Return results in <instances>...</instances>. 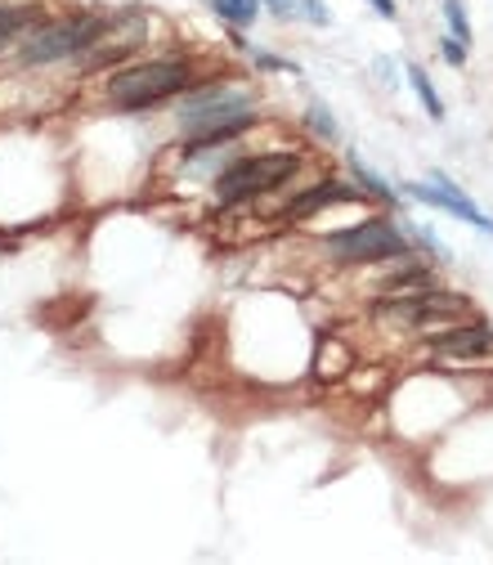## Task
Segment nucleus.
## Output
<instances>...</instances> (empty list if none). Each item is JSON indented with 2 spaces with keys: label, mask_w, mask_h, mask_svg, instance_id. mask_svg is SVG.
<instances>
[{
  "label": "nucleus",
  "mask_w": 493,
  "mask_h": 565,
  "mask_svg": "<svg viewBox=\"0 0 493 565\" xmlns=\"http://www.w3.org/2000/svg\"><path fill=\"white\" fill-rule=\"evenodd\" d=\"M306 158L301 153H288V149H274V153H243L234 162L221 167L216 175V193L225 206L234 202H256L274 189H288L297 175H301Z\"/></svg>",
  "instance_id": "obj_1"
},
{
  "label": "nucleus",
  "mask_w": 493,
  "mask_h": 565,
  "mask_svg": "<svg viewBox=\"0 0 493 565\" xmlns=\"http://www.w3.org/2000/svg\"><path fill=\"white\" fill-rule=\"evenodd\" d=\"M197 77H193V63L189 58H153V63H135V67H121V73L108 82V99L126 113H144L153 104H167L175 99L180 90H189Z\"/></svg>",
  "instance_id": "obj_2"
},
{
  "label": "nucleus",
  "mask_w": 493,
  "mask_h": 565,
  "mask_svg": "<svg viewBox=\"0 0 493 565\" xmlns=\"http://www.w3.org/2000/svg\"><path fill=\"white\" fill-rule=\"evenodd\" d=\"M328 260L336 265H386L395 256H408V238L395 230V221H360L350 230H336L323 238Z\"/></svg>",
  "instance_id": "obj_3"
},
{
  "label": "nucleus",
  "mask_w": 493,
  "mask_h": 565,
  "mask_svg": "<svg viewBox=\"0 0 493 565\" xmlns=\"http://www.w3.org/2000/svg\"><path fill=\"white\" fill-rule=\"evenodd\" d=\"M108 23L95 19V14H77V19H58V23H45L36 28L32 36H23V50L19 58L23 63H54V58H73V54H86L104 41Z\"/></svg>",
  "instance_id": "obj_4"
},
{
  "label": "nucleus",
  "mask_w": 493,
  "mask_h": 565,
  "mask_svg": "<svg viewBox=\"0 0 493 565\" xmlns=\"http://www.w3.org/2000/svg\"><path fill=\"white\" fill-rule=\"evenodd\" d=\"M404 193L408 198H417V202H431V206H440V211H449L453 221H467L471 230H480V234H493V216H484V211L449 180V175H440V171H431V180L427 184H404Z\"/></svg>",
  "instance_id": "obj_5"
},
{
  "label": "nucleus",
  "mask_w": 493,
  "mask_h": 565,
  "mask_svg": "<svg viewBox=\"0 0 493 565\" xmlns=\"http://www.w3.org/2000/svg\"><path fill=\"white\" fill-rule=\"evenodd\" d=\"M336 202H360V189H355V184H345V180H319V184H306V189L283 206V221H288V225L314 221V216H323V211L336 206Z\"/></svg>",
  "instance_id": "obj_6"
},
{
  "label": "nucleus",
  "mask_w": 493,
  "mask_h": 565,
  "mask_svg": "<svg viewBox=\"0 0 493 565\" xmlns=\"http://www.w3.org/2000/svg\"><path fill=\"white\" fill-rule=\"evenodd\" d=\"M350 369H355V355H350V345L336 341V337H323V341H319V355H314V377H319V382H341Z\"/></svg>",
  "instance_id": "obj_7"
},
{
  "label": "nucleus",
  "mask_w": 493,
  "mask_h": 565,
  "mask_svg": "<svg viewBox=\"0 0 493 565\" xmlns=\"http://www.w3.org/2000/svg\"><path fill=\"white\" fill-rule=\"evenodd\" d=\"M408 86L417 90V99H421V108H427V117H431V121H440V117H444V99H440V90L431 86V73H427V67L408 63Z\"/></svg>",
  "instance_id": "obj_8"
},
{
  "label": "nucleus",
  "mask_w": 493,
  "mask_h": 565,
  "mask_svg": "<svg viewBox=\"0 0 493 565\" xmlns=\"http://www.w3.org/2000/svg\"><path fill=\"white\" fill-rule=\"evenodd\" d=\"M36 19H41L36 6H0V45L14 41L19 32H28Z\"/></svg>",
  "instance_id": "obj_9"
},
{
  "label": "nucleus",
  "mask_w": 493,
  "mask_h": 565,
  "mask_svg": "<svg viewBox=\"0 0 493 565\" xmlns=\"http://www.w3.org/2000/svg\"><path fill=\"white\" fill-rule=\"evenodd\" d=\"M350 171H355V180L364 184V193H373V198H382L386 206H395L399 202V189H390V180L386 175H377L368 162H360V158H350Z\"/></svg>",
  "instance_id": "obj_10"
},
{
  "label": "nucleus",
  "mask_w": 493,
  "mask_h": 565,
  "mask_svg": "<svg viewBox=\"0 0 493 565\" xmlns=\"http://www.w3.org/2000/svg\"><path fill=\"white\" fill-rule=\"evenodd\" d=\"M260 6H265V0H211V10H216L225 23H234V28H251Z\"/></svg>",
  "instance_id": "obj_11"
},
{
  "label": "nucleus",
  "mask_w": 493,
  "mask_h": 565,
  "mask_svg": "<svg viewBox=\"0 0 493 565\" xmlns=\"http://www.w3.org/2000/svg\"><path fill=\"white\" fill-rule=\"evenodd\" d=\"M306 126H310L314 135H323V139H336V135H341L336 121H332V113H328L323 104H310V108H306Z\"/></svg>",
  "instance_id": "obj_12"
},
{
  "label": "nucleus",
  "mask_w": 493,
  "mask_h": 565,
  "mask_svg": "<svg viewBox=\"0 0 493 565\" xmlns=\"http://www.w3.org/2000/svg\"><path fill=\"white\" fill-rule=\"evenodd\" d=\"M444 23H449V32H453L458 41H471V19H467V10H462V0H444Z\"/></svg>",
  "instance_id": "obj_13"
},
{
  "label": "nucleus",
  "mask_w": 493,
  "mask_h": 565,
  "mask_svg": "<svg viewBox=\"0 0 493 565\" xmlns=\"http://www.w3.org/2000/svg\"><path fill=\"white\" fill-rule=\"evenodd\" d=\"M297 6H301L297 14H301V19H310L314 28H328V23H332V14L323 10V0H297Z\"/></svg>",
  "instance_id": "obj_14"
},
{
  "label": "nucleus",
  "mask_w": 493,
  "mask_h": 565,
  "mask_svg": "<svg viewBox=\"0 0 493 565\" xmlns=\"http://www.w3.org/2000/svg\"><path fill=\"white\" fill-rule=\"evenodd\" d=\"M256 67H260V73H301V67L297 63H288V58H278V54H256Z\"/></svg>",
  "instance_id": "obj_15"
},
{
  "label": "nucleus",
  "mask_w": 493,
  "mask_h": 565,
  "mask_svg": "<svg viewBox=\"0 0 493 565\" xmlns=\"http://www.w3.org/2000/svg\"><path fill=\"white\" fill-rule=\"evenodd\" d=\"M440 54H444V58H449L453 67H462V63H467V41H458V36H449V41L440 45Z\"/></svg>",
  "instance_id": "obj_16"
},
{
  "label": "nucleus",
  "mask_w": 493,
  "mask_h": 565,
  "mask_svg": "<svg viewBox=\"0 0 493 565\" xmlns=\"http://www.w3.org/2000/svg\"><path fill=\"white\" fill-rule=\"evenodd\" d=\"M368 6H373L382 19H395V14H399V10H395V0H368Z\"/></svg>",
  "instance_id": "obj_17"
},
{
  "label": "nucleus",
  "mask_w": 493,
  "mask_h": 565,
  "mask_svg": "<svg viewBox=\"0 0 493 565\" xmlns=\"http://www.w3.org/2000/svg\"><path fill=\"white\" fill-rule=\"evenodd\" d=\"M265 6H269L274 14H283V19H288V14H292V6H297V0H265Z\"/></svg>",
  "instance_id": "obj_18"
}]
</instances>
